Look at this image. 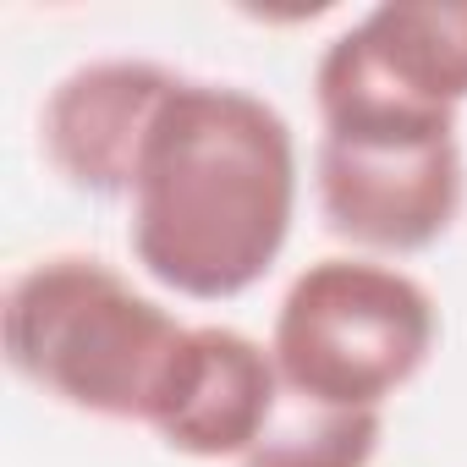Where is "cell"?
<instances>
[{
	"label": "cell",
	"mask_w": 467,
	"mask_h": 467,
	"mask_svg": "<svg viewBox=\"0 0 467 467\" xmlns=\"http://www.w3.org/2000/svg\"><path fill=\"white\" fill-rule=\"evenodd\" d=\"M297 198L292 121L243 83L182 78L132 171V265L182 303H231L286 254Z\"/></svg>",
	"instance_id": "6da1fadb"
},
{
	"label": "cell",
	"mask_w": 467,
	"mask_h": 467,
	"mask_svg": "<svg viewBox=\"0 0 467 467\" xmlns=\"http://www.w3.org/2000/svg\"><path fill=\"white\" fill-rule=\"evenodd\" d=\"M187 319L99 254L28 259L0 297V347L23 385L105 423H143Z\"/></svg>",
	"instance_id": "7a4b0ae2"
},
{
	"label": "cell",
	"mask_w": 467,
	"mask_h": 467,
	"mask_svg": "<svg viewBox=\"0 0 467 467\" xmlns=\"http://www.w3.org/2000/svg\"><path fill=\"white\" fill-rule=\"evenodd\" d=\"M434 292L385 259L330 254L292 275L275 303L270 358L303 401L385 412L434 358Z\"/></svg>",
	"instance_id": "3957f363"
},
{
	"label": "cell",
	"mask_w": 467,
	"mask_h": 467,
	"mask_svg": "<svg viewBox=\"0 0 467 467\" xmlns=\"http://www.w3.org/2000/svg\"><path fill=\"white\" fill-rule=\"evenodd\" d=\"M314 203L347 254L401 265L451 237L467 203L456 127H319Z\"/></svg>",
	"instance_id": "277c9868"
},
{
	"label": "cell",
	"mask_w": 467,
	"mask_h": 467,
	"mask_svg": "<svg viewBox=\"0 0 467 467\" xmlns=\"http://www.w3.org/2000/svg\"><path fill=\"white\" fill-rule=\"evenodd\" d=\"M467 105V0H379L314 67L319 127H456Z\"/></svg>",
	"instance_id": "5b68a950"
},
{
	"label": "cell",
	"mask_w": 467,
	"mask_h": 467,
	"mask_svg": "<svg viewBox=\"0 0 467 467\" xmlns=\"http://www.w3.org/2000/svg\"><path fill=\"white\" fill-rule=\"evenodd\" d=\"M182 72L149 56H99L56 78L39 105V154L45 165L83 198H121L132 192L138 154L149 127Z\"/></svg>",
	"instance_id": "8992f818"
},
{
	"label": "cell",
	"mask_w": 467,
	"mask_h": 467,
	"mask_svg": "<svg viewBox=\"0 0 467 467\" xmlns=\"http://www.w3.org/2000/svg\"><path fill=\"white\" fill-rule=\"evenodd\" d=\"M286 385L270 341L237 325H187L165 390L149 412V434L187 462H231L265 440Z\"/></svg>",
	"instance_id": "52a82bcc"
},
{
	"label": "cell",
	"mask_w": 467,
	"mask_h": 467,
	"mask_svg": "<svg viewBox=\"0 0 467 467\" xmlns=\"http://www.w3.org/2000/svg\"><path fill=\"white\" fill-rule=\"evenodd\" d=\"M379 445H385V412L325 407L286 390L265 440L243 456V467H374Z\"/></svg>",
	"instance_id": "ba28073f"
}]
</instances>
